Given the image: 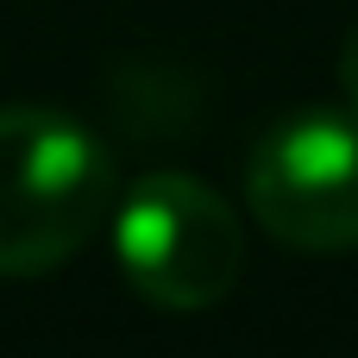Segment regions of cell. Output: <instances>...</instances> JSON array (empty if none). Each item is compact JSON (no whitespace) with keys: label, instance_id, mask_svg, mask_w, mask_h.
<instances>
[{"label":"cell","instance_id":"cell-1","mask_svg":"<svg viewBox=\"0 0 358 358\" xmlns=\"http://www.w3.org/2000/svg\"><path fill=\"white\" fill-rule=\"evenodd\" d=\"M120 201L113 151L57 107H0V277L69 264Z\"/></svg>","mask_w":358,"mask_h":358},{"label":"cell","instance_id":"cell-2","mask_svg":"<svg viewBox=\"0 0 358 358\" xmlns=\"http://www.w3.org/2000/svg\"><path fill=\"white\" fill-rule=\"evenodd\" d=\"M120 277L170 315H195L233 296L245 271V220L233 201L182 170H151L113 201Z\"/></svg>","mask_w":358,"mask_h":358},{"label":"cell","instance_id":"cell-3","mask_svg":"<svg viewBox=\"0 0 358 358\" xmlns=\"http://www.w3.org/2000/svg\"><path fill=\"white\" fill-rule=\"evenodd\" d=\"M245 208L289 252L358 245V107H296L245 157Z\"/></svg>","mask_w":358,"mask_h":358},{"label":"cell","instance_id":"cell-4","mask_svg":"<svg viewBox=\"0 0 358 358\" xmlns=\"http://www.w3.org/2000/svg\"><path fill=\"white\" fill-rule=\"evenodd\" d=\"M340 82H346V101L358 107V31L340 44Z\"/></svg>","mask_w":358,"mask_h":358}]
</instances>
